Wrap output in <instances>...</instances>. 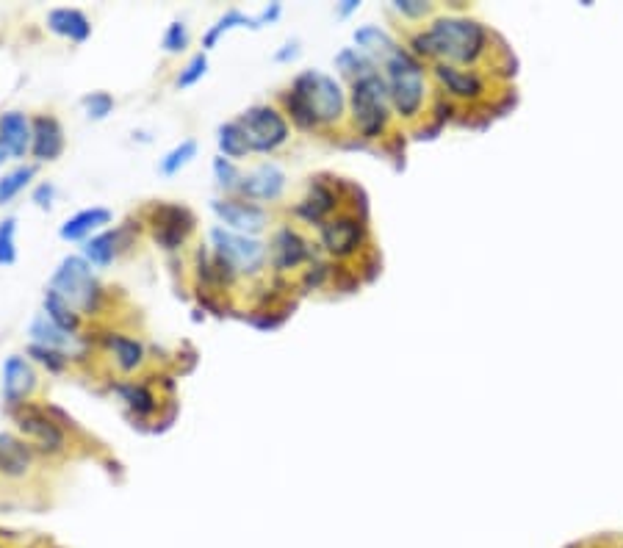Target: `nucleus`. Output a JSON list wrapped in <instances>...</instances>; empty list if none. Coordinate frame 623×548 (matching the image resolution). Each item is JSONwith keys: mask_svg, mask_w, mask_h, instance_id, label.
<instances>
[{"mask_svg": "<svg viewBox=\"0 0 623 548\" xmlns=\"http://www.w3.org/2000/svg\"><path fill=\"white\" fill-rule=\"evenodd\" d=\"M493 31L468 17H435L424 31L410 34V53L435 64L480 70L482 59L491 56Z\"/></svg>", "mask_w": 623, "mask_h": 548, "instance_id": "1", "label": "nucleus"}, {"mask_svg": "<svg viewBox=\"0 0 623 548\" xmlns=\"http://www.w3.org/2000/svg\"><path fill=\"white\" fill-rule=\"evenodd\" d=\"M277 100L280 111L302 131H333L347 120V95L322 70H302Z\"/></svg>", "mask_w": 623, "mask_h": 548, "instance_id": "2", "label": "nucleus"}, {"mask_svg": "<svg viewBox=\"0 0 623 548\" xmlns=\"http://www.w3.org/2000/svg\"><path fill=\"white\" fill-rule=\"evenodd\" d=\"M391 106L399 120L419 122L427 114V72L410 50L399 48L383 64Z\"/></svg>", "mask_w": 623, "mask_h": 548, "instance_id": "3", "label": "nucleus"}, {"mask_svg": "<svg viewBox=\"0 0 623 548\" xmlns=\"http://www.w3.org/2000/svg\"><path fill=\"white\" fill-rule=\"evenodd\" d=\"M50 291H56L64 302H70L84 319H95L108 305V294L103 283L97 280L95 269L81 255L61 258L59 266L50 274Z\"/></svg>", "mask_w": 623, "mask_h": 548, "instance_id": "4", "label": "nucleus"}, {"mask_svg": "<svg viewBox=\"0 0 623 548\" xmlns=\"http://www.w3.org/2000/svg\"><path fill=\"white\" fill-rule=\"evenodd\" d=\"M349 103H352L349 108L352 131L358 133L360 139H383L394 117V106H391V95H388L383 75L372 70L355 78Z\"/></svg>", "mask_w": 623, "mask_h": 548, "instance_id": "5", "label": "nucleus"}, {"mask_svg": "<svg viewBox=\"0 0 623 548\" xmlns=\"http://www.w3.org/2000/svg\"><path fill=\"white\" fill-rule=\"evenodd\" d=\"M208 247L219 263H225L236 280H258L269 269V244L252 236L233 233L216 225L208 230Z\"/></svg>", "mask_w": 623, "mask_h": 548, "instance_id": "6", "label": "nucleus"}, {"mask_svg": "<svg viewBox=\"0 0 623 548\" xmlns=\"http://www.w3.org/2000/svg\"><path fill=\"white\" fill-rule=\"evenodd\" d=\"M14 424L20 429L23 441L31 443V449L45 457H61L70 452V435H67V418L56 407L23 405L12 410Z\"/></svg>", "mask_w": 623, "mask_h": 548, "instance_id": "7", "label": "nucleus"}, {"mask_svg": "<svg viewBox=\"0 0 623 548\" xmlns=\"http://www.w3.org/2000/svg\"><path fill=\"white\" fill-rule=\"evenodd\" d=\"M236 122L241 125V131L247 133L252 153H277L291 139V122L280 111V106H272V103H255L244 108Z\"/></svg>", "mask_w": 623, "mask_h": 548, "instance_id": "8", "label": "nucleus"}, {"mask_svg": "<svg viewBox=\"0 0 623 548\" xmlns=\"http://www.w3.org/2000/svg\"><path fill=\"white\" fill-rule=\"evenodd\" d=\"M319 230V247L336 261H352L369 247V227L358 211H338Z\"/></svg>", "mask_w": 623, "mask_h": 548, "instance_id": "9", "label": "nucleus"}, {"mask_svg": "<svg viewBox=\"0 0 623 548\" xmlns=\"http://www.w3.org/2000/svg\"><path fill=\"white\" fill-rule=\"evenodd\" d=\"M144 225L150 227V236L161 250L175 252L186 247L194 236L197 219L180 203H153L144 208Z\"/></svg>", "mask_w": 623, "mask_h": 548, "instance_id": "10", "label": "nucleus"}, {"mask_svg": "<svg viewBox=\"0 0 623 548\" xmlns=\"http://www.w3.org/2000/svg\"><path fill=\"white\" fill-rule=\"evenodd\" d=\"M313 261H316L313 244L300 227L286 222L272 233V239H269V266L275 269V274L305 272Z\"/></svg>", "mask_w": 623, "mask_h": 548, "instance_id": "11", "label": "nucleus"}, {"mask_svg": "<svg viewBox=\"0 0 623 548\" xmlns=\"http://www.w3.org/2000/svg\"><path fill=\"white\" fill-rule=\"evenodd\" d=\"M211 211L219 219V225L241 236H252V239H258L266 227L272 225V214L264 205L250 203L244 197H216L211 200Z\"/></svg>", "mask_w": 623, "mask_h": 548, "instance_id": "12", "label": "nucleus"}, {"mask_svg": "<svg viewBox=\"0 0 623 548\" xmlns=\"http://www.w3.org/2000/svg\"><path fill=\"white\" fill-rule=\"evenodd\" d=\"M341 183H333V180L313 178L308 186H305V194L294 203L291 214L297 216L300 222L313 227H322L330 216H336L341 211V191H338Z\"/></svg>", "mask_w": 623, "mask_h": 548, "instance_id": "13", "label": "nucleus"}, {"mask_svg": "<svg viewBox=\"0 0 623 548\" xmlns=\"http://www.w3.org/2000/svg\"><path fill=\"white\" fill-rule=\"evenodd\" d=\"M28 338H31V344L61 352V355H67L70 360H84L86 352H89V344L84 341V335H72L67 330H61L59 324L53 322L45 310L34 313V319L28 324Z\"/></svg>", "mask_w": 623, "mask_h": 548, "instance_id": "14", "label": "nucleus"}, {"mask_svg": "<svg viewBox=\"0 0 623 548\" xmlns=\"http://www.w3.org/2000/svg\"><path fill=\"white\" fill-rule=\"evenodd\" d=\"M39 394V374L34 363L23 355H12L3 363V402L9 410L31 405Z\"/></svg>", "mask_w": 623, "mask_h": 548, "instance_id": "15", "label": "nucleus"}, {"mask_svg": "<svg viewBox=\"0 0 623 548\" xmlns=\"http://www.w3.org/2000/svg\"><path fill=\"white\" fill-rule=\"evenodd\" d=\"M288 178L283 169L272 164V161H264L258 167H252L250 172H244V180H241L239 197L250 200V203H277L283 194H286Z\"/></svg>", "mask_w": 623, "mask_h": 548, "instance_id": "16", "label": "nucleus"}, {"mask_svg": "<svg viewBox=\"0 0 623 548\" xmlns=\"http://www.w3.org/2000/svg\"><path fill=\"white\" fill-rule=\"evenodd\" d=\"M432 75L446 95L466 103H480L488 95V78L480 70H466V67H449V64H435Z\"/></svg>", "mask_w": 623, "mask_h": 548, "instance_id": "17", "label": "nucleus"}, {"mask_svg": "<svg viewBox=\"0 0 623 548\" xmlns=\"http://www.w3.org/2000/svg\"><path fill=\"white\" fill-rule=\"evenodd\" d=\"M100 344H103V352L106 358L111 360V366L125 374V377H133V374H142L144 366H147V349L139 338L125 333H106L100 335Z\"/></svg>", "mask_w": 623, "mask_h": 548, "instance_id": "18", "label": "nucleus"}, {"mask_svg": "<svg viewBox=\"0 0 623 548\" xmlns=\"http://www.w3.org/2000/svg\"><path fill=\"white\" fill-rule=\"evenodd\" d=\"M34 142H31V158L36 164H50L59 161L67 150V133L56 114H34Z\"/></svg>", "mask_w": 623, "mask_h": 548, "instance_id": "19", "label": "nucleus"}, {"mask_svg": "<svg viewBox=\"0 0 623 548\" xmlns=\"http://www.w3.org/2000/svg\"><path fill=\"white\" fill-rule=\"evenodd\" d=\"M114 394L120 396L125 407L131 410L136 418H153L161 410V396L158 391L150 385V382L144 380V377H120V380H114L108 385Z\"/></svg>", "mask_w": 623, "mask_h": 548, "instance_id": "20", "label": "nucleus"}, {"mask_svg": "<svg viewBox=\"0 0 623 548\" xmlns=\"http://www.w3.org/2000/svg\"><path fill=\"white\" fill-rule=\"evenodd\" d=\"M34 460L36 452L31 449V443L17 438V435H9V432H0V477H28L34 468Z\"/></svg>", "mask_w": 623, "mask_h": 548, "instance_id": "21", "label": "nucleus"}, {"mask_svg": "<svg viewBox=\"0 0 623 548\" xmlns=\"http://www.w3.org/2000/svg\"><path fill=\"white\" fill-rule=\"evenodd\" d=\"M114 222V214L103 208V205H92L84 208L78 214H72L70 219H64L59 227L61 241H86L92 239L100 230H108V225Z\"/></svg>", "mask_w": 623, "mask_h": 548, "instance_id": "22", "label": "nucleus"}, {"mask_svg": "<svg viewBox=\"0 0 623 548\" xmlns=\"http://www.w3.org/2000/svg\"><path fill=\"white\" fill-rule=\"evenodd\" d=\"M125 227H108V230H100L92 239L84 241L81 247V258H84L92 269H108L111 263L117 261V255L125 247Z\"/></svg>", "mask_w": 623, "mask_h": 548, "instance_id": "23", "label": "nucleus"}, {"mask_svg": "<svg viewBox=\"0 0 623 548\" xmlns=\"http://www.w3.org/2000/svg\"><path fill=\"white\" fill-rule=\"evenodd\" d=\"M0 142L12 150V158L31 155V142H34L31 117L25 111H3L0 114Z\"/></svg>", "mask_w": 623, "mask_h": 548, "instance_id": "24", "label": "nucleus"}, {"mask_svg": "<svg viewBox=\"0 0 623 548\" xmlns=\"http://www.w3.org/2000/svg\"><path fill=\"white\" fill-rule=\"evenodd\" d=\"M48 31L70 39L75 45H84L86 39L92 36V20L81 9L59 6V9H50L48 12Z\"/></svg>", "mask_w": 623, "mask_h": 548, "instance_id": "25", "label": "nucleus"}, {"mask_svg": "<svg viewBox=\"0 0 623 548\" xmlns=\"http://www.w3.org/2000/svg\"><path fill=\"white\" fill-rule=\"evenodd\" d=\"M236 28H250V31H261L258 28V20H255V14H247L241 12V9H228V12L222 14L219 20H216L208 31L203 34V50H214L219 45V39L230 31H236Z\"/></svg>", "mask_w": 623, "mask_h": 548, "instance_id": "26", "label": "nucleus"}, {"mask_svg": "<svg viewBox=\"0 0 623 548\" xmlns=\"http://www.w3.org/2000/svg\"><path fill=\"white\" fill-rule=\"evenodd\" d=\"M216 147H219V155H225V158L236 161V164L252 155V147L250 142H247V133L241 131V125L236 120L222 122V125L216 128Z\"/></svg>", "mask_w": 623, "mask_h": 548, "instance_id": "27", "label": "nucleus"}, {"mask_svg": "<svg viewBox=\"0 0 623 548\" xmlns=\"http://www.w3.org/2000/svg\"><path fill=\"white\" fill-rule=\"evenodd\" d=\"M42 310L48 313L53 322L59 324L61 330H67V333L72 335H84V316L72 308L70 302H64L56 291H50V288L45 291V297H42Z\"/></svg>", "mask_w": 623, "mask_h": 548, "instance_id": "28", "label": "nucleus"}, {"mask_svg": "<svg viewBox=\"0 0 623 548\" xmlns=\"http://www.w3.org/2000/svg\"><path fill=\"white\" fill-rule=\"evenodd\" d=\"M197 150H200L197 139H183V142L175 144L169 153H164L161 158H158V172H161L164 178L178 175L180 169H186L189 164H192L194 158H197Z\"/></svg>", "mask_w": 623, "mask_h": 548, "instance_id": "29", "label": "nucleus"}, {"mask_svg": "<svg viewBox=\"0 0 623 548\" xmlns=\"http://www.w3.org/2000/svg\"><path fill=\"white\" fill-rule=\"evenodd\" d=\"M211 172H214V180L216 186H219V191H225V197H239L244 172H241L236 161H230L225 155H216L214 164H211Z\"/></svg>", "mask_w": 623, "mask_h": 548, "instance_id": "30", "label": "nucleus"}, {"mask_svg": "<svg viewBox=\"0 0 623 548\" xmlns=\"http://www.w3.org/2000/svg\"><path fill=\"white\" fill-rule=\"evenodd\" d=\"M34 175L36 164H20V167H14L12 172H6V175L0 178V205H9L20 191L28 189Z\"/></svg>", "mask_w": 623, "mask_h": 548, "instance_id": "31", "label": "nucleus"}, {"mask_svg": "<svg viewBox=\"0 0 623 548\" xmlns=\"http://www.w3.org/2000/svg\"><path fill=\"white\" fill-rule=\"evenodd\" d=\"M81 106H84L89 120L103 122L111 117V111L117 106V100H114V95L106 92V89H97V92H86V95L81 97Z\"/></svg>", "mask_w": 623, "mask_h": 548, "instance_id": "32", "label": "nucleus"}, {"mask_svg": "<svg viewBox=\"0 0 623 548\" xmlns=\"http://www.w3.org/2000/svg\"><path fill=\"white\" fill-rule=\"evenodd\" d=\"M192 45V34H189V25L183 23V20H172L167 25V31L161 36V48L167 56H180V53H186V48Z\"/></svg>", "mask_w": 623, "mask_h": 548, "instance_id": "33", "label": "nucleus"}, {"mask_svg": "<svg viewBox=\"0 0 623 548\" xmlns=\"http://www.w3.org/2000/svg\"><path fill=\"white\" fill-rule=\"evenodd\" d=\"M205 72H208V53H205V50H197L192 59L186 61V67L178 72L175 86H178V89H192V86H197L203 81Z\"/></svg>", "mask_w": 623, "mask_h": 548, "instance_id": "34", "label": "nucleus"}, {"mask_svg": "<svg viewBox=\"0 0 623 548\" xmlns=\"http://www.w3.org/2000/svg\"><path fill=\"white\" fill-rule=\"evenodd\" d=\"M25 355L34 360V363H39V366H45L50 374H61V371L70 369V363H72L67 355H61V352H53V349H45V346H36V344H28Z\"/></svg>", "mask_w": 623, "mask_h": 548, "instance_id": "35", "label": "nucleus"}, {"mask_svg": "<svg viewBox=\"0 0 623 548\" xmlns=\"http://www.w3.org/2000/svg\"><path fill=\"white\" fill-rule=\"evenodd\" d=\"M17 219L14 216H6L0 222V266H12L17 263Z\"/></svg>", "mask_w": 623, "mask_h": 548, "instance_id": "36", "label": "nucleus"}, {"mask_svg": "<svg viewBox=\"0 0 623 548\" xmlns=\"http://www.w3.org/2000/svg\"><path fill=\"white\" fill-rule=\"evenodd\" d=\"M56 194H59L56 183H53V180H42V183H36L34 191H31V203H34L36 208H42V211H50L53 203H56Z\"/></svg>", "mask_w": 623, "mask_h": 548, "instance_id": "37", "label": "nucleus"}, {"mask_svg": "<svg viewBox=\"0 0 623 548\" xmlns=\"http://www.w3.org/2000/svg\"><path fill=\"white\" fill-rule=\"evenodd\" d=\"M394 9L402 17H408V20H421V17H430L432 14V6L424 3V0H396Z\"/></svg>", "mask_w": 623, "mask_h": 548, "instance_id": "38", "label": "nucleus"}, {"mask_svg": "<svg viewBox=\"0 0 623 548\" xmlns=\"http://www.w3.org/2000/svg\"><path fill=\"white\" fill-rule=\"evenodd\" d=\"M300 39H288L286 45H280V48L272 53V61H277V64H291V61H297L300 59Z\"/></svg>", "mask_w": 623, "mask_h": 548, "instance_id": "39", "label": "nucleus"}, {"mask_svg": "<svg viewBox=\"0 0 623 548\" xmlns=\"http://www.w3.org/2000/svg\"><path fill=\"white\" fill-rule=\"evenodd\" d=\"M280 14H283V3H266L264 9L255 14V20H258V28L277 23V20H280Z\"/></svg>", "mask_w": 623, "mask_h": 548, "instance_id": "40", "label": "nucleus"}, {"mask_svg": "<svg viewBox=\"0 0 623 548\" xmlns=\"http://www.w3.org/2000/svg\"><path fill=\"white\" fill-rule=\"evenodd\" d=\"M9 158H12V150H9V147H6V144L0 142V167H3V164H6V161H9Z\"/></svg>", "mask_w": 623, "mask_h": 548, "instance_id": "41", "label": "nucleus"}, {"mask_svg": "<svg viewBox=\"0 0 623 548\" xmlns=\"http://www.w3.org/2000/svg\"><path fill=\"white\" fill-rule=\"evenodd\" d=\"M355 9H358V3H355V0H347V3H344V6H341V17H344V14H349V12H355Z\"/></svg>", "mask_w": 623, "mask_h": 548, "instance_id": "42", "label": "nucleus"}, {"mask_svg": "<svg viewBox=\"0 0 623 548\" xmlns=\"http://www.w3.org/2000/svg\"><path fill=\"white\" fill-rule=\"evenodd\" d=\"M0 548H3V546H0Z\"/></svg>", "mask_w": 623, "mask_h": 548, "instance_id": "43", "label": "nucleus"}]
</instances>
